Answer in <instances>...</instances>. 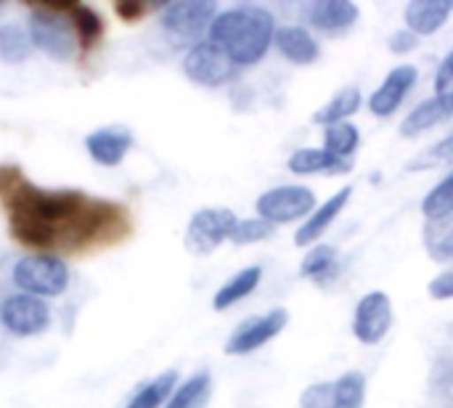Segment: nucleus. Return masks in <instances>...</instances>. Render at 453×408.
Listing matches in <instances>:
<instances>
[{
    "label": "nucleus",
    "mask_w": 453,
    "mask_h": 408,
    "mask_svg": "<svg viewBox=\"0 0 453 408\" xmlns=\"http://www.w3.org/2000/svg\"><path fill=\"white\" fill-rule=\"evenodd\" d=\"M66 16L72 19L77 37L82 45H93L101 35H104V19L90 8V5H69Z\"/></svg>",
    "instance_id": "nucleus-30"
},
{
    "label": "nucleus",
    "mask_w": 453,
    "mask_h": 408,
    "mask_svg": "<svg viewBox=\"0 0 453 408\" xmlns=\"http://www.w3.org/2000/svg\"><path fill=\"white\" fill-rule=\"evenodd\" d=\"M273 48L292 64L297 66H308L313 61H319L321 56V45L316 40V35L303 27V24H284L276 29V37H273Z\"/></svg>",
    "instance_id": "nucleus-15"
},
{
    "label": "nucleus",
    "mask_w": 453,
    "mask_h": 408,
    "mask_svg": "<svg viewBox=\"0 0 453 408\" xmlns=\"http://www.w3.org/2000/svg\"><path fill=\"white\" fill-rule=\"evenodd\" d=\"M0 327L13 337H37L50 327V311L40 297L11 295L0 303Z\"/></svg>",
    "instance_id": "nucleus-11"
},
{
    "label": "nucleus",
    "mask_w": 453,
    "mask_h": 408,
    "mask_svg": "<svg viewBox=\"0 0 453 408\" xmlns=\"http://www.w3.org/2000/svg\"><path fill=\"white\" fill-rule=\"evenodd\" d=\"M422 215L427 223L453 215V170H449L422 199Z\"/></svg>",
    "instance_id": "nucleus-26"
},
{
    "label": "nucleus",
    "mask_w": 453,
    "mask_h": 408,
    "mask_svg": "<svg viewBox=\"0 0 453 408\" xmlns=\"http://www.w3.org/2000/svg\"><path fill=\"white\" fill-rule=\"evenodd\" d=\"M453 117V98L451 96H433L419 101L401 122V135L403 138H419L430 133L433 127L449 122Z\"/></svg>",
    "instance_id": "nucleus-16"
},
{
    "label": "nucleus",
    "mask_w": 453,
    "mask_h": 408,
    "mask_svg": "<svg viewBox=\"0 0 453 408\" xmlns=\"http://www.w3.org/2000/svg\"><path fill=\"white\" fill-rule=\"evenodd\" d=\"M175 388H178V372L170 369V372L159 374L157 380L146 382V385L130 398V404L125 408H165L167 398L173 396Z\"/></svg>",
    "instance_id": "nucleus-25"
},
{
    "label": "nucleus",
    "mask_w": 453,
    "mask_h": 408,
    "mask_svg": "<svg viewBox=\"0 0 453 408\" xmlns=\"http://www.w3.org/2000/svg\"><path fill=\"white\" fill-rule=\"evenodd\" d=\"M433 85H435V96H451L453 98V48L443 56Z\"/></svg>",
    "instance_id": "nucleus-34"
},
{
    "label": "nucleus",
    "mask_w": 453,
    "mask_h": 408,
    "mask_svg": "<svg viewBox=\"0 0 453 408\" xmlns=\"http://www.w3.org/2000/svg\"><path fill=\"white\" fill-rule=\"evenodd\" d=\"M427 295L438 303H446V300H453V268H446L441 271L430 284H427Z\"/></svg>",
    "instance_id": "nucleus-35"
},
{
    "label": "nucleus",
    "mask_w": 453,
    "mask_h": 408,
    "mask_svg": "<svg viewBox=\"0 0 453 408\" xmlns=\"http://www.w3.org/2000/svg\"><path fill=\"white\" fill-rule=\"evenodd\" d=\"M337 271H340V252L332 244H313L300 263V276L321 281V284L332 279Z\"/></svg>",
    "instance_id": "nucleus-22"
},
{
    "label": "nucleus",
    "mask_w": 453,
    "mask_h": 408,
    "mask_svg": "<svg viewBox=\"0 0 453 408\" xmlns=\"http://www.w3.org/2000/svg\"><path fill=\"white\" fill-rule=\"evenodd\" d=\"M287 167L295 175H348L353 170V162L337 159L321 146H305L289 154Z\"/></svg>",
    "instance_id": "nucleus-19"
},
{
    "label": "nucleus",
    "mask_w": 453,
    "mask_h": 408,
    "mask_svg": "<svg viewBox=\"0 0 453 408\" xmlns=\"http://www.w3.org/2000/svg\"><path fill=\"white\" fill-rule=\"evenodd\" d=\"M364 106V93L358 85H345L340 88L316 114H313V122L316 125H340V122H350L353 114H358V109Z\"/></svg>",
    "instance_id": "nucleus-20"
},
{
    "label": "nucleus",
    "mask_w": 453,
    "mask_h": 408,
    "mask_svg": "<svg viewBox=\"0 0 453 408\" xmlns=\"http://www.w3.org/2000/svg\"><path fill=\"white\" fill-rule=\"evenodd\" d=\"M32 40L19 24H3L0 27V58L5 64H19L29 56Z\"/></svg>",
    "instance_id": "nucleus-29"
},
{
    "label": "nucleus",
    "mask_w": 453,
    "mask_h": 408,
    "mask_svg": "<svg viewBox=\"0 0 453 408\" xmlns=\"http://www.w3.org/2000/svg\"><path fill=\"white\" fill-rule=\"evenodd\" d=\"M417 82H419V69L414 64H398L385 74V80L369 96V112L382 119L395 114L409 98V93L417 88Z\"/></svg>",
    "instance_id": "nucleus-12"
},
{
    "label": "nucleus",
    "mask_w": 453,
    "mask_h": 408,
    "mask_svg": "<svg viewBox=\"0 0 453 408\" xmlns=\"http://www.w3.org/2000/svg\"><path fill=\"white\" fill-rule=\"evenodd\" d=\"M183 72L191 82H196L202 88H220L236 77L239 66L228 58V53L218 42L204 37L202 42H196L186 50Z\"/></svg>",
    "instance_id": "nucleus-7"
},
{
    "label": "nucleus",
    "mask_w": 453,
    "mask_h": 408,
    "mask_svg": "<svg viewBox=\"0 0 453 408\" xmlns=\"http://www.w3.org/2000/svg\"><path fill=\"white\" fill-rule=\"evenodd\" d=\"M143 11H146V5H141V3H119V5H117V13H119V16H125V21L138 19Z\"/></svg>",
    "instance_id": "nucleus-37"
},
{
    "label": "nucleus",
    "mask_w": 453,
    "mask_h": 408,
    "mask_svg": "<svg viewBox=\"0 0 453 408\" xmlns=\"http://www.w3.org/2000/svg\"><path fill=\"white\" fill-rule=\"evenodd\" d=\"M425 247L427 255L435 263H451L453 260V215L443 220L425 223Z\"/></svg>",
    "instance_id": "nucleus-27"
},
{
    "label": "nucleus",
    "mask_w": 453,
    "mask_h": 408,
    "mask_svg": "<svg viewBox=\"0 0 453 408\" xmlns=\"http://www.w3.org/2000/svg\"><path fill=\"white\" fill-rule=\"evenodd\" d=\"M453 0H411L403 8V24L417 37H430L451 19Z\"/></svg>",
    "instance_id": "nucleus-17"
},
{
    "label": "nucleus",
    "mask_w": 453,
    "mask_h": 408,
    "mask_svg": "<svg viewBox=\"0 0 453 408\" xmlns=\"http://www.w3.org/2000/svg\"><path fill=\"white\" fill-rule=\"evenodd\" d=\"M393 319H395V311H393L390 295L382 289H372L358 300L353 311V335L361 345L374 348L393 329Z\"/></svg>",
    "instance_id": "nucleus-10"
},
{
    "label": "nucleus",
    "mask_w": 453,
    "mask_h": 408,
    "mask_svg": "<svg viewBox=\"0 0 453 408\" xmlns=\"http://www.w3.org/2000/svg\"><path fill=\"white\" fill-rule=\"evenodd\" d=\"M273 234H276V226H271V223H265L263 218L255 215V218H242V220H236V226H234L228 242H234V244H239V247H247V244L265 242V239H271Z\"/></svg>",
    "instance_id": "nucleus-31"
},
{
    "label": "nucleus",
    "mask_w": 453,
    "mask_h": 408,
    "mask_svg": "<svg viewBox=\"0 0 453 408\" xmlns=\"http://www.w3.org/2000/svg\"><path fill=\"white\" fill-rule=\"evenodd\" d=\"M316 194L311 186L303 183H284L263 191L255 199V212L271 226H289L305 220L316 210Z\"/></svg>",
    "instance_id": "nucleus-6"
},
{
    "label": "nucleus",
    "mask_w": 453,
    "mask_h": 408,
    "mask_svg": "<svg viewBox=\"0 0 453 408\" xmlns=\"http://www.w3.org/2000/svg\"><path fill=\"white\" fill-rule=\"evenodd\" d=\"M417 45H419V37H417L414 32H409L406 27L398 29V32H393L390 40H388V48H390V53H395V56H406V53H411Z\"/></svg>",
    "instance_id": "nucleus-36"
},
{
    "label": "nucleus",
    "mask_w": 453,
    "mask_h": 408,
    "mask_svg": "<svg viewBox=\"0 0 453 408\" xmlns=\"http://www.w3.org/2000/svg\"><path fill=\"white\" fill-rule=\"evenodd\" d=\"M13 284L21 289V295L32 297H58L69 287V268L58 255L50 252H37V255H24L13 263L11 271Z\"/></svg>",
    "instance_id": "nucleus-3"
},
{
    "label": "nucleus",
    "mask_w": 453,
    "mask_h": 408,
    "mask_svg": "<svg viewBox=\"0 0 453 408\" xmlns=\"http://www.w3.org/2000/svg\"><path fill=\"white\" fill-rule=\"evenodd\" d=\"M435 165H453V130L449 135H443L435 146H430L427 151H422L409 170H430Z\"/></svg>",
    "instance_id": "nucleus-32"
},
{
    "label": "nucleus",
    "mask_w": 453,
    "mask_h": 408,
    "mask_svg": "<svg viewBox=\"0 0 453 408\" xmlns=\"http://www.w3.org/2000/svg\"><path fill=\"white\" fill-rule=\"evenodd\" d=\"M276 29H279L276 19L268 8L234 5L218 11L207 37L218 42L228 53V58L242 69V66H255L268 56V50L273 48Z\"/></svg>",
    "instance_id": "nucleus-2"
},
{
    "label": "nucleus",
    "mask_w": 453,
    "mask_h": 408,
    "mask_svg": "<svg viewBox=\"0 0 453 408\" xmlns=\"http://www.w3.org/2000/svg\"><path fill=\"white\" fill-rule=\"evenodd\" d=\"M236 215L228 207H202L191 215L186 226V250L196 258L212 255L223 242L231 239Z\"/></svg>",
    "instance_id": "nucleus-8"
},
{
    "label": "nucleus",
    "mask_w": 453,
    "mask_h": 408,
    "mask_svg": "<svg viewBox=\"0 0 453 408\" xmlns=\"http://www.w3.org/2000/svg\"><path fill=\"white\" fill-rule=\"evenodd\" d=\"M358 143H361V133H358V127L353 122H340V125L324 127V143H321V149L329 151L337 159L353 162V157L358 151Z\"/></svg>",
    "instance_id": "nucleus-24"
},
{
    "label": "nucleus",
    "mask_w": 453,
    "mask_h": 408,
    "mask_svg": "<svg viewBox=\"0 0 453 408\" xmlns=\"http://www.w3.org/2000/svg\"><path fill=\"white\" fill-rule=\"evenodd\" d=\"M133 146V133L127 127H98L85 138V149L93 162L104 167H117Z\"/></svg>",
    "instance_id": "nucleus-18"
},
{
    "label": "nucleus",
    "mask_w": 453,
    "mask_h": 408,
    "mask_svg": "<svg viewBox=\"0 0 453 408\" xmlns=\"http://www.w3.org/2000/svg\"><path fill=\"white\" fill-rule=\"evenodd\" d=\"M350 199H353V186L337 189L324 204H319L303 220V226L295 234V247H313V244H319V239L332 228V223L340 218V212H345V207L350 204Z\"/></svg>",
    "instance_id": "nucleus-13"
},
{
    "label": "nucleus",
    "mask_w": 453,
    "mask_h": 408,
    "mask_svg": "<svg viewBox=\"0 0 453 408\" xmlns=\"http://www.w3.org/2000/svg\"><path fill=\"white\" fill-rule=\"evenodd\" d=\"M0 202L11 218V234L35 250H80L127 236V215L122 207L90 199L82 191L37 189L21 178L16 167H0Z\"/></svg>",
    "instance_id": "nucleus-1"
},
{
    "label": "nucleus",
    "mask_w": 453,
    "mask_h": 408,
    "mask_svg": "<svg viewBox=\"0 0 453 408\" xmlns=\"http://www.w3.org/2000/svg\"><path fill=\"white\" fill-rule=\"evenodd\" d=\"M29 40L37 50H42L48 58L69 61L77 53L80 37L72 24V19L64 11H56L50 5L32 8L29 13Z\"/></svg>",
    "instance_id": "nucleus-4"
},
{
    "label": "nucleus",
    "mask_w": 453,
    "mask_h": 408,
    "mask_svg": "<svg viewBox=\"0 0 453 408\" xmlns=\"http://www.w3.org/2000/svg\"><path fill=\"white\" fill-rule=\"evenodd\" d=\"M215 16H218L215 0H175L162 8L159 27L175 45L191 48L204 40Z\"/></svg>",
    "instance_id": "nucleus-5"
},
{
    "label": "nucleus",
    "mask_w": 453,
    "mask_h": 408,
    "mask_svg": "<svg viewBox=\"0 0 453 408\" xmlns=\"http://www.w3.org/2000/svg\"><path fill=\"white\" fill-rule=\"evenodd\" d=\"M366 374L364 372H345L334 380V398L337 408H364L366 404Z\"/></svg>",
    "instance_id": "nucleus-28"
},
{
    "label": "nucleus",
    "mask_w": 453,
    "mask_h": 408,
    "mask_svg": "<svg viewBox=\"0 0 453 408\" xmlns=\"http://www.w3.org/2000/svg\"><path fill=\"white\" fill-rule=\"evenodd\" d=\"M287 324H289L287 308H271L263 316H250L231 332L223 350L226 356H250L263 345H268L271 340H276L287 329Z\"/></svg>",
    "instance_id": "nucleus-9"
},
{
    "label": "nucleus",
    "mask_w": 453,
    "mask_h": 408,
    "mask_svg": "<svg viewBox=\"0 0 453 408\" xmlns=\"http://www.w3.org/2000/svg\"><path fill=\"white\" fill-rule=\"evenodd\" d=\"M361 8L353 0H313L305 8V21L324 35H342L356 27Z\"/></svg>",
    "instance_id": "nucleus-14"
},
{
    "label": "nucleus",
    "mask_w": 453,
    "mask_h": 408,
    "mask_svg": "<svg viewBox=\"0 0 453 408\" xmlns=\"http://www.w3.org/2000/svg\"><path fill=\"white\" fill-rule=\"evenodd\" d=\"M300 408H337L334 382H313L300 393Z\"/></svg>",
    "instance_id": "nucleus-33"
},
{
    "label": "nucleus",
    "mask_w": 453,
    "mask_h": 408,
    "mask_svg": "<svg viewBox=\"0 0 453 408\" xmlns=\"http://www.w3.org/2000/svg\"><path fill=\"white\" fill-rule=\"evenodd\" d=\"M210 393H212L210 372H196L194 377H188L173 390L165 408H204L210 401Z\"/></svg>",
    "instance_id": "nucleus-23"
},
{
    "label": "nucleus",
    "mask_w": 453,
    "mask_h": 408,
    "mask_svg": "<svg viewBox=\"0 0 453 408\" xmlns=\"http://www.w3.org/2000/svg\"><path fill=\"white\" fill-rule=\"evenodd\" d=\"M263 281V268L260 266H247L242 268L239 273H234L212 297V308L215 311H228L234 308L236 303H242L244 297H250Z\"/></svg>",
    "instance_id": "nucleus-21"
}]
</instances>
